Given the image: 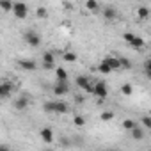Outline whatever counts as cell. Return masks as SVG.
<instances>
[{
	"mask_svg": "<svg viewBox=\"0 0 151 151\" xmlns=\"http://www.w3.org/2000/svg\"><path fill=\"white\" fill-rule=\"evenodd\" d=\"M109 151H117V149H109Z\"/></svg>",
	"mask_w": 151,
	"mask_h": 151,
	"instance_id": "obj_33",
	"label": "cell"
},
{
	"mask_svg": "<svg viewBox=\"0 0 151 151\" xmlns=\"http://www.w3.org/2000/svg\"><path fill=\"white\" fill-rule=\"evenodd\" d=\"M110 68H112V71H116V69H121V62H119V57H112V55H107L105 59H103Z\"/></svg>",
	"mask_w": 151,
	"mask_h": 151,
	"instance_id": "obj_6",
	"label": "cell"
},
{
	"mask_svg": "<svg viewBox=\"0 0 151 151\" xmlns=\"http://www.w3.org/2000/svg\"><path fill=\"white\" fill-rule=\"evenodd\" d=\"M43 68H45V69H57L55 64H45V62H43Z\"/></svg>",
	"mask_w": 151,
	"mask_h": 151,
	"instance_id": "obj_31",
	"label": "cell"
},
{
	"mask_svg": "<svg viewBox=\"0 0 151 151\" xmlns=\"http://www.w3.org/2000/svg\"><path fill=\"white\" fill-rule=\"evenodd\" d=\"M11 89H13L11 82H4L2 86H0V96H2L4 100H7V98L11 96Z\"/></svg>",
	"mask_w": 151,
	"mask_h": 151,
	"instance_id": "obj_9",
	"label": "cell"
},
{
	"mask_svg": "<svg viewBox=\"0 0 151 151\" xmlns=\"http://www.w3.org/2000/svg\"><path fill=\"white\" fill-rule=\"evenodd\" d=\"M46 151H52V149H46Z\"/></svg>",
	"mask_w": 151,
	"mask_h": 151,
	"instance_id": "obj_35",
	"label": "cell"
},
{
	"mask_svg": "<svg viewBox=\"0 0 151 151\" xmlns=\"http://www.w3.org/2000/svg\"><path fill=\"white\" fill-rule=\"evenodd\" d=\"M94 94L100 98V101H103V98H107V94H109V91H107V86H105L103 82H98V84H94Z\"/></svg>",
	"mask_w": 151,
	"mask_h": 151,
	"instance_id": "obj_4",
	"label": "cell"
},
{
	"mask_svg": "<svg viewBox=\"0 0 151 151\" xmlns=\"http://www.w3.org/2000/svg\"><path fill=\"white\" fill-rule=\"evenodd\" d=\"M103 16H105L107 20H114V18L117 16V11H116L114 7H110V6H109V7H105V9H103Z\"/></svg>",
	"mask_w": 151,
	"mask_h": 151,
	"instance_id": "obj_12",
	"label": "cell"
},
{
	"mask_svg": "<svg viewBox=\"0 0 151 151\" xmlns=\"http://www.w3.org/2000/svg\"><path fill=\"white\" fill-rule=\"evenodd\" d=\"M64 60H68V62H75V60H77V53H73V52L64 53Z\"/></svg>",
	"mask_w": 151,
	"mask_h": 151,
	"instance_id": "obj_24",
	"label": "cell"
},
{
	"mask_svg": "<svg viewBox=\"0 0 151 151\" xmlns=\"http://www.w3.org/2000/svg\"><path fill=\"white\" fill-rule=\"evenodd\" d=\"M55 75H57V80H59V82H66V80H68V73H66L64 68H57V69H55Z\"/></svg>",
	"mask_w": 151,
	"mask_h": 151,
	"instance_id": "obj_15",
	"label": "cell"
},
{
	"mask_svg": "<svg viewBox=\"0 0 151 151\" xmlns=\"http://www.w3.org/2000/svg\"><path fill=\"white\" fill-rule=\"evenodd\" d=\"M124 41H128L133 48H140L144 45V39L139 37V36H135V34H132V32H124Z\"/></svg>",
	"mask_w": 151,
	"mask_h": 151,
	"instance_id": "obj_3",
	"label": "cell"
},
{
	"mask_svg": "<svg viewBox=\"0 0 151 151\" xmlns=\"http://www.w3.org/2000/svg\"><path fill=\"white\" fill-rule=\"evenodd\" d=\"M27 107H29V100H27L25 96L14 100V109H16V110H25Z\"/></svg>",
	"mask_w": 151,
	"mask_h": 151,
	"instance_id": "obj_11",
	"label": "cell"
},
{
	"mask_svg": "<svg viewBox=\"0 0 151 151\" xmlns=\"http://www.w3.org/2000/svg\"><path fill=\"white\" fill-rule=\"evenodd\" d=\"M132 137H133L135 140H142V139H144V130H142V126H135V128L132 130Z\"/></svg>",
	"mask_w": 151,
	"mask_h": 151,
	"instance_id": "obj_14",
	"label": "cell"
},
{
	"mask_svg": "<svg viewBox=\"0 0 151 151\" xmlns=\"http://www.w3.org/2000/svg\"><path fill=\"white\" fill-rule=\"evenodd\" d=\"M25 39H27V43L32 46V48H36V46H39V43H41V39H39V36L36 34V32H32V30H29L27 34H25Z\"/></svg>",
	"mask_w": 151,
	"mask_h": 151,
	"instance_id": "obj_5",
	"label": "cell"
},
{
	"mask_svg": "<svg viewBox=\"0 0 151 151\" xmlns=\"http://www.w3.org/2000/svg\"><path fill=\"white\" fill-rule=\"evenodd\" d=\"M0 151H11V147L7 144H2V146H0Z\"/></svg>",
	"mask_w": 151,
	"mask_h": 151,
	"instance_id": "obj_32",
	"label": "cell"
},
{
	"mask_svg": "<svg viewBox=\"0 0 151 151\" xmlns=\"http://www.w3.org/2000/svg\"><path fill=\"white\" fill-rule=\"evenodd\" d=\"M86 7H87L89 11H96L100 6H98V2H94V0H89V2H86Z\"/></svg>",
	"mask_w": 151,
	"mask_h": 151,
	"instance_id": "obj_25",
	"label": "cell"
},
{
	"mask_svg": "<svg viewBox=\"0 0 151 151\" xmlns=\"http://www.w3.org/2000/svg\"><path fill=\"white\" fill-rule=\"evenodd\" d=\"M0 7H2V11H13L14 4H11V2H0Z\"/></svg>",
	"mask_w": 151,
	"mask_h": 151,
	"instance_id": "obj_26",
	"label": "cell"
},
{
	"mask_svg": "<svg viewBox=\"0 0 151 151\" xmlns=\"http://www.w3.org/2000/svg\"><path fill=\"white\" fill-rule=\"evenodd\" d=\"M43 110H45L46 114H55V101H46V103L43 105Z\"/></svg>",
	"mask_w": 151,
	"mask_h": 151,
	"instance_id": "obj_18",
	"label": "cell"
},
{
	"mask_svg": "<svg viewBox=\"0 0 151 151\" xmlns=\"http://www.w3.org/2000/svg\"><path fill=\"white\" fill-rule=\"evenodd\" d=\"M119 62H121V68H123V69H130V68H132V62H130L126 57H119Z\"/></svg>",
	"mask_w": 151,
	"mask_h": 151,
	"instance_id": "obj_22",
	"label": "cell"
},
{
	"mask_svg": "<svg viewBox=\"0 0 151 151\" xmlns=\"http://www.w3.org/2000/svg\"><path fill=\"white\" fill-rule=\"evenodd\" d=\"M18 64H20V68H22V69H25V71H34V69H36V62H34V60L22 59Z\"/></svg>",
	"mask_w": 151,
	"mask_h": 151,
	"instance_id": "obj_10",
	"label": "cell"
},
{
	"mask_svg": "<svg viewBox=\"0 0 151 151\" xmlns=\"http://www.w3.org/2000/svg\"><path fill=\"white\" fill-rule=\"evenodd\" d=\"M41 139H43V142H46V144H52L53 142V132H52V128H41Z\"/></svg>",
	"mask_w": 151,
	"mask_h": 151,
	"instance_id": "obj_8",
	"label": "cell"
},
{
	"mask_svg": "<svg viewBox=\"0 0 151 151\" xmlns=\"http://www.w3.org/2000/svg\"><path fill=\"white\" fill-rule=\"evenodd\" d=\"M36 13H37V18H46V16H48L45 7H37V11H36Z\"/></svg>",
	"mask_w": 151,
	"mask_h": 151,
	"instance_id": "obj_29",
	"label": "cell"
},
{
	"mask_svg": "<svg viewBox=\"0 0 151 151\" xmlns=\"http://www.w3.org/2000/svg\"><path fill=\"white\" fill-rule=\"evenodd\" d=\"M98 69H100V73H103V75H109V73H112V68H110V66H109L105 60H101V62H100Z\"/></svg>",
	"mask_w": 151,
	"mask_h": 151,
	"instance_id": "obj_17",
	"label": "cell"
},
{
	"mask_svg": "<svg viewBox=\"0 0 151 151\" xmlns=\"http://www.w3.org/2000/svg\"><path fill=\"white\" fill-rule=\"evenodd\" d=\"M144 69H146V75H149V73H151V59L144 64Z\"/></svg>",
	"mask_w": 151,
	"mask_h": 151,
	"instance_id": "obj_30",
	"label": "cell"
},
{
	"mask_svg": "<svg viewBox=\"0 0 151 151\" xmlns=\"http://www.w3.org/2000/svg\"><path fill=\"white\" fill-rule=\"evenodd\" d=\"M75 84H77L80 89H84V91H87V93H93V94H94V86H91V80H89L87 77H84V75L77 77Z\"/></svg>",
	"mask_w": 151,
	"mask_h": 151,
	"instance_id": "obj_1",
	"label": "cell"
},
{
	"mask_svg": "<svg viewBox=\"0 0 151 151\" xmlns=\"http://www.w3.org/2000/svg\"><path fill=\"white\" fill-rule=\"evenodd\" d=\"M13 13H14V16H16V18L23 20V18L29 14V6H27V4H23V2H16V4H14V7H13Z\"/></svg>",
	"mask_w": 151,
	"mask_h": 151,
	"instance_id": "obj_2",
	"label": "cell"
},
{
	"mask_svg": "<svg viewBox=\"0 0 151 151\" xmlns=\"http://www.w3.org/2000/svg\"><path fill=\"white\" fill-rule=\"evenodd\" d=\"M69 110V107L64 101H55V114H66Z\"/></svg>",
	"mask_w": 151,
	"mask_h": 151,
	"instance_id": "obj_13",
	"label": "cell"
},
{
	"mask_svg": "<svg viewBox=\"0 0 151 151\" xmlns=\"http://www.w3.org/2000/svg\"><path fill=\"white\" fill-rule=\"evenodd\" d=\"M142 126L144 128H151V117L149 116H144L142 117Z\"/></svg>",
	"mask_w": 151,
	"mask_h": 151,
	"instance_id": "obj_28",
	"label": "cell"
},
{
	"mask_svg": "<svg viewBox=\"0 0 151 151\" xmlns=\"http://www.w3.org/2000/svg\"><path fill=\"white\" fill-rule=\"evenodd\" d=\"M137 16H139L140 20L147 18V16H149V9H147V7H139V11H137Z\"/></svg>",
	"mask_w": 151,
	"mask_h": 151,
	"instance_id": "obj_20",
	"label": "cell"
},
{
	"mask_svg": "<svg viewBox=\"0 0 151 151\" xmlns=\"http://www.w3.org/2000/svg\"><path fill=\"white\" fill-rule=\"evenodd\" d=\"M135 126H137V124H135V121H132V119H124V121H123V128H124V130H130V132H132Z\"/></svg>",
	"mask_w": 151,
	"mask_h": 151,
	"instance_id": "obj_21",
	"label": "cell"
},
{
	"mask_svg": "<svg viewBox=\"0 0 151 151\" xmlns=\"http://www.w3.org/2000/svg\"><path fill=\"white\" fill-rule=\"evenodd\" d=\"M121 93H123L124 96H130V94L133 93V87H132V84H123V86H121Z\"/></svg>",
	"mask_w": 151,
	"mask_h": 151,
	"instance_id": "obj_19",
	"label": "cell"
},
{
	"mask_svg": "<svg viewBox=\"0 0 151 151\" xmlns=\"http://www.w3.org/2000/svg\"><path fill=\"white\" fill-rule=\"evenodd\" d=\"M43 62H45V64H55L53 53H52V52H45V53H43Z\"/></svg>",
	"mask_w": 151,
	"mask_h": 151,
	"instance_id": "obj_16",
	"label": "cell"
},
{
	"mask_svg": "<svg viewBox=\"0 0 151 151\" xmlns=\"http://www.w3.org/2000/svg\"><path fill=\"white\" fill-rule=\"evenodd\" d=\"M73 123L77 124V126H84L86 124V119L82 117V116H75V119H73Z\"/></svg>",
	"mask_w": 151,
	"mask_h": 151,
	"instance_id": "obj_27",
	"label": "cell"
},
{
	"mask_svg": "<svg viewBox=\"0 0 151 151\" xmlns=\"http://www.w3.org/2000/svg\"><path fill=\"white\" fill-rule=\"evenodd\" d=\"M101 121H110V119H114V112H110V110H105V112H101Z\"/></svg>",
	"mask_w": 151,
	"mask_h": 151,
	"instance_id": "obj_23",
	"label": "cell"
},
{
	"mask_svg": "<svg viewBox=\"0 0 151 151\" xmlns=\"http://www.w3.org/2000/svg\"><path fill=\"white\" fill-rule=\"evenodd\" d=\"M53 93H55L57 96H64V94L69 93V87H68L66 82H57V86L53 87Z\"/></svg>",
	"mask_w": 151,
	"mask_h": 151,
	"instance_id": "obj_7",
	"label": "cell"
},
{
	"mask_svg": "<svg viewBox=\"0 0 151 151\" xmlns=\"http://www.w3.org/2000/svg\"><path fill=\"white\" fill-rule=\"evenodd\" d=\"M147 77H149V78H151V73H149V75H147Z\"/></svg>",
	"mask_w": 151,
	"mask_h": 151,
	"instance_id": "obj_34",
	"label": "cell"
}]
</instances>
